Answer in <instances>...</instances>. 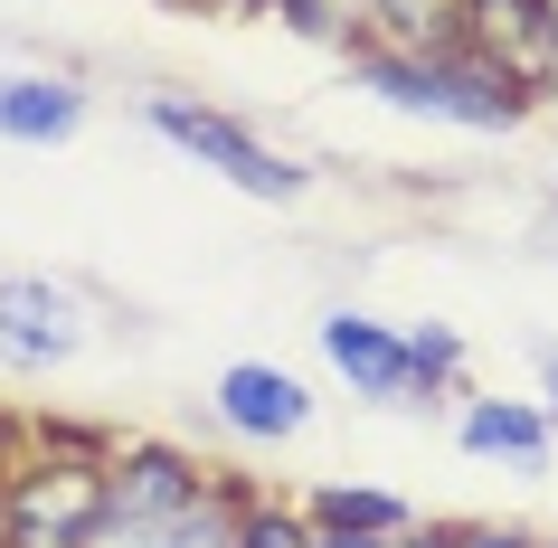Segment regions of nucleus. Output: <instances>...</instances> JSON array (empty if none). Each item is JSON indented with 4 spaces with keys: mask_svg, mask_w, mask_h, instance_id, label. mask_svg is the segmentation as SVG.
Returning <instances> with one entry per match:
<instances>
[{
    "mask_svg": "<svg viewBox=\"0 0 558 548\" xmlns=\"http://www.w3.org/2000/svg\"><path fill=\"white\" fill-rule=\"evenodd\" d=\"M105 529V491L86 473H48L20 491V548H86Z\"/></svg>",
    "mask_w": 558,
    "mask_h": 548,
    "instance_id": "5",
    "label": "nucleus"
},
{
    "mask_svg": "<svg viewBox=\"0 0 558 548\" xmlns=\"http://www.w3.org/2000/svg\"><path fill=\"white\" fill-rule=\"evenodd\" d=\"M351 76L369 95H388L398 114H436V123H464V133L521 123V86L493 76L483 58H351Z\"/></svg>",
    "mask_w": 558,
    "mask_h": 548,
    "instance_id": "1",
    "label": "nucleus"
},
{
    "mask_svg": "<svg viewBox=\"0 0 558 548\" xmlns=\"http://www.w3.org/2000/svg\"><path fill=\"white\" fill-rule=\"evenodd\" d=\"M313 548H379V539H351V529H323Z\"/></svg>",
    "mask_w": 558,
    "mask_h": 548,
    "instance_id": "15",
    "label": "nucleus"
},
{
    "mask_svg": "<svg viewBox=\"0 0 558 548\" xmlns=\"http://www.w3.org/2000/svg\"><path fill=\"white\" fill-rule=\"evenodd\" d=\"M0 350L20 360V369H48L76 350V321H66V293L48 284H0Z\"/></svg>",
    "mask_w": 558,
    "mask_h": 548,
    "instance_id": "6",
    "label": "nucleus"
},
{
    "mask_svg": "<svg viewBox=\"0 0 558 548\" xmlns=\"http://www.w3.org/2000/svg\"><path fill=\"white\" fill-rule=\"evenodd\" d=\"M86 123V95L66 76H0V143H66Z\"/></svg>",
    "mask_w": 558,
    "mask_h": 548,
    "instance_id": "7",
    "label": "nucleus"
},
{
    "mask_svg": "<svg viewBox=\"0 0 558 548\" xmlns=\"http://www.w3.org/2000/svg\"><path fill=\"white\" fill-rule=\"evenodd\" d=\"M246 548H313L294 520H246Z\"/></svg>",
    "mask_w": 558,
    "mask_h": 548,
    "instance_id": "13",
    "label": "nucleus"
},
{
    "mask_svg": "<svg viewBox=\"0 0 558 548\" xmlns=\"http://www.w3.org/2000/svg\"><path fill=\"white\" fill-rule=\"evenodd\" d=\"M454 435H464L473 454H501V463H521V473H549V416L521 406V398H473Z\"/></svg>",
    "mask_w": 558,
    "mask_h": 548,
    "instance_id": "8",
    "label": "nucleus"
},
{
    "mask_svg": "<svg viewBox=\"0 0 558 548\" xmlns=\"http://www.w3.org/2000/svg\"><path fill=\"white\" fill-rule=\"evenodd\" d=\"M313 520L323 529H351V539H379V529H408V501H388V491H323Z\"/></svg>",
    "mask_w": 558,
    "mask_h": 548,
    "instance_id": "9",
    "label": "nucleus"
},
{
    "mask_svg": "<svg viewBox=\"0 0 558 548\" xmlns=\"http://www.w3.org/2000/svg\"><path fill=\"white\" fill-rule=\"evenodd\" d=\"M323 350H331V369L351 378L360 398H379V406H408L426 378H416V350L388 331V321H360V313H331L323 321Z\"/></svg>",
    "mask_w": 558,
    "mask_h": 548,
    "instance_id": "3",
    "label": "nucleus"
},
{
    "mask_svg": "<svg viewBox=\"0 0 558 548\" xmlns=\"http://www.w3.org/2000/svg\"><path fill=\"white\" fill-rule=\"evenodd\" d=\"M143 123L161 133V143H180L190 161H208L218 180H236L246 199H303V171L284 161V151H265L246 123L208 114V105H190V95H143Z\"/></svg>",
    "mask_w": 558,
    "mask_h": 548,
    "instance_id": "2",
    "label": "nucleus"
},
{
    "mask_svg": "<svg viewBox=\"0 0 558 548\" xmlns=\"http://www.w3.org/2000/svg\"><path fill=\"white\" fill-rule=\"evenodd\" d=\"M303 416H313L303 378L265 369V360H236V369L218 378V426H228V435H256V445H275V435H303Z\"/></svg>",
    "mask_w": 558,
    "mask_h": 548,
    "instance_id": "4",
    "label": "nucleus"
},
{
    "mask_svg": "<svg viewBox=\"0 0 558 548\" xmlns=\"http://www.w3.org/2000/svg\"><path fill=\"white\" fill-rule=\"evenodd\" d=\"M530 360H539V378H549V406H558V350H549V341H530Z\"/></svg>",
    "mask_w": 558,
    "mask_h": 548,
    "instance_id": "14",
    "label": "nucleus"
},
{
    "mask_svg": "<svg viewBox=\"0 0 558 548\" xmlns=\"http://www.w3.org/2000/svg\"><path fill=\"white\" fill-rule=\"evenodd\" d=\"M275 10H284L303 38H331V29H341V0H275Z\"/></svg>",
    "mask_w": 558,
    "mask_h": 548,
    "instance_id": "12",
    "label": "nucleus"
},
{
    "mask_svg": "<svg viewBox=\"0 0 558 548\" xmlns=\"http://www.w3.org/2000/svg\"><path fill=\"white\" fill-rule=\"evenodd\" d=\"M398 29H445V20H464V0H379Z\"/></svg>",
    "mask_w": 558,
    "mask_h": 548,
    "instance_id": "11",
    "label": "nucleus"
},
{
    "mask_svg": "<svg viewBox=\"0 0 558 548\" xmlns=\"http://www.w3.org/2000/svg\"><path fill=\"white\" fill-rule=\"evenodd\" d=\"M408 350H416V378H426V388H445V378L464 369V341H454V331H408Z\"/></svg>",
    "mask_w": 558,
    "mask_h": 548,
    "instance_id": "10",
    "label": "nucleus"
}]
</instances>
